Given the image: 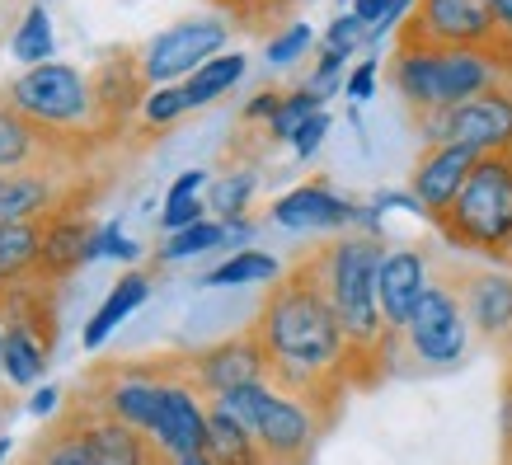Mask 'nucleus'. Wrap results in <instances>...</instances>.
<instances>
[{
    "instance_id": "40",
    "label": "nucleus",
    "mask_w": 512,
    "mask_h": 465,
    "mask_svg": "<svg viewBox=\"0 0 512 465\" xmlns=\"http://www.w3.org/2000/svg\"><path fill=\"white\" fill-rule=\"evenodd\" d=\"M278 104H282V90H259L254 94V99H249L245 104V123H259V118H273V113H278Z\"/></svg>"
},
{
    "instance_id": "49",
    "label": "nucleus",
    "mask_w": 512,
    "mask_h": 465,
    "mask_svg": "<svg viewBox=\"0 0 512 465\" xmlns=\"http://www.w3.org/2000/svg\"><path fill=\"white\" fill-rule=\"evenodd\" d=\"M508 465H512V456H508Z\"/></svg>"
},
{
    "instance_id": "26",
    "label": "nucleus",
    "mask_w": 512,
    "mask_h": 465,
    "mask_svg": "<svg viewBox=\"0 0 512 465\" xmlns=\"http://www.w3.org/2000/svg\"><path fill=\"white\" fill-rule=\"evenodd\" d=\"M245 71H249V62L240 57V52H221V57H212L202 71H193V76L184 80L188 109H207V104H217L221 94H231L235 85L245 80Z\"/></svg>"
},
{
    "instance_id": "11",
    "label": "nucleus",
    "mask_w": 512,
    "mask_h": 465,
    "mask_svg": "<svg viewBox=\"0 0 512 465\" xmlns=\"http://www.w3.org/2000/svg\"><path fill=\"white\" fill-rule=\"evenodd\" d=\"M160 395H165L160 367H104V372H94L85 404L151 437L160 419Z\"/></svg>"
},
{
    "instance_id": "29",
    "label": "nucleus",
    "mask_w": 512,
    "mask_h": 465,
    "mask_svg": "<svg viewBox=\"0 0 512 465\" xmlns=\"http://www.w3.org/2000/svg\"><path fill=\"white\" fill-rule=\"evenodd\" d=\"M212 249H226V221L207 217L198 226H188V231H174L165 235V245H160V264H184V259H198V254H212Z\"/></svg>"
},
{
    "instance_id": "25",
    "label": "nucleus",
    "mask_w": 512,
    "mask_h": 465,
    "mask_svg": "<svg viewBox=\"0 0 512 465\" xmlns=\"http://www.w3.org/2000/svg\"><path fill=\"white\" fill-rule=\"evenodd\" d=\"M43 259V221H5L0 226V273L5 282L33 278Z\"/></svg>"
},
{
    "instance_id": "44",
    "label": "nucleus",
    "mask_w": 512,
    "mask_h": 465,
    "mask_svg": "<svg viewBox=\"0 0 512 465\" xmlns=\"http://www.w3.org/2000/svg\"><path fill=\"white\" fill-rule=\"evenodd\" d=\"M494 15H498V29L512 38V0H494Z\"/></svg>"
},
{
    "instance_id": "33",
    "label": "nucleus",
    "mask_w": 512,
    "mask_h": 465,
    "mask_svg": "<svg viewBox=\"0 0 512 465\" xmlns=\"http://www.w3.org/2000/svg\"><path fill=\"white\" fill-rule=\"evenodd\" d=\"M311 43H315V33H311V24H287V29H278L273 38H268V47H264V57L273 66H292L296 57H306L311 52Z\"/></svg>"
},
{
    "instance_id": "15",
    "label": "nucleus",
    "mask_w": 512,
    "mask_h": 465,
    "mask_svg": "<svg viewBox=\"0 0 512 465\" xmlns=\"http://www.w3.org/2000/svg\"><path fill=\"white\" fill-rule=\"evenodd\" d=\"M433 287V273H428V254L423 249H386V259H381V273H376V301H381V320L386 329L400 339L404 325H409V315L414 306L423 301V292Z\"/></svg>"
},
{
    "instance_id": "43",
    "label": "nucleus",
    "mask_w": 512,
    "mask_h": 465,
    "mask_svg": "<svg viewBox=\"0 0 512 465\" xmlns=\"http://www.w3.org/2000/svg\"><path fill=\"white\" fill-rule=\"evenodd\" d=\"M57 404H62V390H57V386H43V390H33L29 414H33V419H52V414H57Z\"/></svg>"
},
{
    "instance_id": "7",
    "label": "nucleus",
    "mask_w": 512,
    "mask_h": 465,
    "mask_svg": "<svg viewBox=\"0 0 512 465\" xmlns=\"http://www.w3.org/2000/svg\"><path fill=\"white\" fill-rule=\"evenodd\" d=\"M395 47H466L489 52L512 80V38L498 29L494 0H419Z\"/></svg>"
},
{
    "instance_id": "18",
    "label": "nucleus",
    "mask_w": 512,
    "mask_h": 465,
    "mask_svg": "<svg viewBox=\"0 0 512 465\" xmlns=\"http://www.w3.org/2000/svg\"><path fill=\"white\" fill-rule=\"evenodd\" d=\"M90 240H94V226L85 221V207H76V202L57 207V212L43 221V259H38V278L62 282V278H71L76 268H85L90 264Z\"/></svg>"
},
{
    "instance_id": "46",
    "label": "nucleus",
    "mask_w": 512,
    "mask_h": 465,
    "mask_svg": "<svg viewBox=\"0 0 512 465\" xmlns=\"http://www.w3.org/2000/svg\"><path fill=\"white\" fill-rule=\"evenodd\" d=\"M0 381H5V320H0Z\"/></svg>"
},
{
    "instance_id": "22",
    "label": "nucleus",
    "mask_w": 512,
    "mask_h": 465,
    "mask_svg": "<svg viewBox=\"0 0 512 465\" xmlns=\"http://www.w3.org/2000/svg\"><path fill=\"white\" fill-rule=\"evenodd\" d=\"M47 362H52V339H43L38 329L19 325V320H5V381L19 390H33L43 381Z\"/></svg>"
},
{
    "instance_id": "5",
    "label": "nucleus",
    "mask_w": 512,
    "mask_h": 465,
    "mask_svg": "<svg viewBox=\"0 0 512 465\" xmlns=\"http://www.w3.org/2000/svg\"><path fill=\"white\" fill-rule=\"evenodd\" d=\"M5 99L29 123H38L52 137L71 141V146H85V137H104L99 104H94V80L80 66H66V62L29 66V71H19L5 85Z\"/></svg>"
},
{
    "instance_id": "39",
    "label": "nucleus",
    "mask_w": 512,
    "mask_h": 465,
    "mask_svg": "<svg viewBox=\"0 0 512 465\" xmlns=\"http://www.w3.org/2000/svg\"><path fill=\"white\" fill-rule=\"evenodd\" d=\"M325 137H329V113H315L311 123L301 127V132H296V137L287 141V146H292L296 160H311V155L320 151V146H325Z\"/></svg>"
},
{
    "instance_id": "32",
    "label": "nucleus",
    "mask_w": 512,
    "mask_h": 465,
    "mask_svg": "<svg viewBox=\"0 0 512 465\" xmlns=\"http://www.w3.org/2000/svg\"><path fill=\"white\" fill-rule=\"evenodd\" d=\"M184 113H188L184 85H156V90L146 94V104H141V123L146 127H170V123H179Z\"/></svg>"
},
{
    "instance_id": "10",
    "label": "nucleus",
    "mask_w": 512,
    "mask_h": 465,
    "mask_svg": "<svg viewBox=\"0 0 512 465\" xmlns=\"http://www.w3.org/2000/svg\"><path fill=\"white\" fill-rule=\"evenodd\" d=\"M400 339L409 343V353L419 357L423 367H456L470 348V315H466L461 292L433 282L423 292V301L414 306Z\"/></svg>"
},
{
    "instance_id": "2",
    "label": "nucleus",
    "mask_w": 512,
    "mask_h": 465,
    "mask_svg": "<svg viewBox=\"0 0 512 465\" xmlns=\"http://www.w3.org/2000/svg\"><path fill=\"white\" fill-rule=\"evenodd\" d=\"M315 268V278L325 287L329 306L339 315L343 334L353 343V367H357V386L376 381L381 362L395 348V334L381 320V301H376V273L386 259V245L372 231H353L320 245L315 254H306Z\"/></svg>"
},
{
    "instance_id": "47",
    "label": "nucleus",
    "mask_w": 512,
    "mask_h": 465,
    "mask_svg": "<svg viewBox=\"0 0 512 465\" xmlns=\"http://www.w3.org/2000/svg\"><path fill=\"white\" fill-rule=\"evenodd\" d=\"M508 400H512V343H508Z\"/></svg>"
},
{
    "instance_id": "21",
    "label": "nucleus",
    "mask_w": 512,
    "mask_h": 465,
    "mask_svg": "<svg viewBox=\"0 0 512 465\" xmlns=\"http://www.w3.org/2000/svg\"><path fill=\"white\" fill-rule=\"evenodd\" d=\"M461 301H466L470 329L508 348L512 343V278H503V273H475V278H466Z\"/></svg>"
},
{
    "instance_id": "38",
    "label": "nucleus",
    "mask_w": 512,
    "mask_h": 465,
    "mask_svg": "<svg viewBox=\"0 0 512 465\" xmlns=\"http://www.w3.org/2000/svg\"><path fill=\"white\" fill-rule=\"evenodd\" d=\"M376 71H381V62L376 57H367V62H357L348 76H343V94L353 99V104H367L376 94Z\"/></svg>"
},
{
    "instance_id": "19",
    "label": "nucleus",
    "mask_w": 512,
    "mask_h": 465,
    "mask_svg": "<svg viewBox=\"0 0 512 465\" xmlns=\"http://www.w3.org/2000/svg\"><path fill=\"white\" fill-rule=\"evenodd\" d=\"M66 193L52 170H0V226L5 221H47L66 207Z\"/></svg>"
},
{
    "instance_id": "17",
    "label": "nucleus",
    "mask_w": 512,
    "mask_h": 465,
    "mask_svg": "<svg viewBox=\"0 0 512 465\" xmlns=\"http://www.w3.org/2000/svg\"><path fill=\"white\" fill-rule=\"evenodd\" d=\"M76 151L80 146L52 137L38 123H29L0 94V170H52L57 160H66V155H76Z\"/></svg>"
},
{
    "instance_id": "4",
    "label": "nucleus",
    "mask_w": 512,
    "mask_h": 465,
    "mask_svg": "<svg viewBox=\"0 0 512 465\" xmlns=\"http://www.w3.org/2000/svg\"><path fill=\"white\" fill-rule=\"evenodd\" d=\"M212 404L226 409L235 423H245L254 433V442H259V451L268 456V465H306L329 423L325 409H315L311 400H296V395L278 390L273 381L226 390Z\"/></svg>"
},
{
    "instance_id": "13",
    "label": "nucleus",
    "mask_w": 512,
    "mask_h": 465,
    "mask_svg": "<svg viewBox=\"0 0 512 465\" xmlns=\"http://www.w3.org/2000/svg\"><path fill=\"white\" fill-rule=\"evenodd\" d=\"M160 376H165V395H160V419H156L151 442L170 461L193 456V451H207V395L188 381V372L179 362H165Z\"/></svg>"
},
{
    "instance_id": "20",
    "label": "nucleus",
    "mask_w": 512,
    "mask_h": 465,
    "mask_svg": "<svg viewBox=\"0 0 512 465\" xmlns=\"http://www.w3.org/2000/svg\"><path fill=\"white\" fill-rule=\"evenodd\" d=\"M90 80H94V104H99L104 137H109L113 127H123L127 113L141 109L146 94H151V85L141 76V62H132V57H109V62H99V71H94Z\"/></svg>"
},
{
    "instance_id": "36",
    "label": "nucleus",
    "mask_w": 512,
    "mask_h": 465,
    "mask_svg": "<svg viewBox=\"0 0 512 465\" xmlns=\"http://www.w3.org/2000/svg\"><path fill=\"white\" fill-rule=\"evenodd\" d=\"M198 221H207L202 193H193V198H165V212H160V231L165 235L188 231V226H198Z\"/></svg>"
},
{
    "instance_id": "12",
    "label": "nucleus",
    "mask_w": 512,
    "mask_h": 465,
    "mask_svg": "<svg viewBox=\"0 0 512 465\" xmlns=\"http://www.w3.org/2000/svg\"><path fill=\"white\" fill-rule=\"evenodd\" d=\"M179 367H184L188 381H193L207 400H217V395H226V390L268 381V357H264V343H259L254 329L231 334V339L212 343V348H198V353L184 357Z\"/></svg>"
},
{
    "instance_id": "6",
    "label": "nucleus",
    "mask_w": 512,
    "mask_h": 465,
    "mask_svg": "<svg viewBox=\"0 0 512 465\" xmlns=\"http://www.w3.org/2000/svg\"><path fill=\"white\" fill-rule=\"evenodd\" d=\"M437 231L461 249L512 259V155H480Z\"/></svg>"
},
{
    "instance_id": "42",
    "label": "nucleus",
    "mask_w": 512,
    "mask_h": 465,
    "mask_svg": "<svg viewBox=\"0 0 512 465\" xmlns=\"http://www.w3.org/2000/svg\"><path fill=\"white\" fill-rule=\"evenodd\" d=\"M353 15L367 24V33L381 29V19L390 15V0H353Z\"/></svg>"
},
{
    "instance_id": "14",
    "label": "nucleus",
    "mask_w": 512,
    "mask_h": 465,
    "mask_svg": "<svg viewBox=\"0 0 512 465\" xmlns=\"http://www.w3.org/2000/svg\"><path fill=\"white\" fill-rule=\"evenodd\" d=\"M480 165V155L470 146H428V151L414 160V174H409V193L419 202V212L428 221H442L451 212V202L461 198L470 170Z\"/></svg>"
},
{
    "instance_id": "8",
    "label": "nucleus",
    "mask_w": 512,
    "mask_h": 465,
    "mask_svg": "<svg viewBox=\"0 0 512 465\" xmlns=\"http://www.w3.org/2000/svg\"><path fill=\"white\" fill-rule=\"evenodd\" d=\"M423 146H470L475 155H512V90H484L447 113L419 118Z\"/></svg>"
},
{
    "instance_id": "34",
    "label": "nucleus",
    "mask_w": 512,
    "mask_h": 465,
    "mask_svg": "<svg viewBox=\"0 0 512 465\" xmlns=\"http://www.w3.org/2000/svg\"><path fill=\"white\" fill-rule=\"evenodd\" d=\"M221 15H235L245 29H259V24H268V19L287 15L292 5H301V0H212Z\"/></svg>"
},
{
    "instance_id": "41",
    "label": "nucleus",
    "mask_w": 512,
    "mask_h": 465,
    "mask_svg": "<svg viewBox=\"0 0 512 465\" xmlns=\"http://www.w3.org/2000/svg\"><path fill=\"white\" fill-rule=\"evenodd\" d=\"M202 188H212V174H207V170H184L170 184V193H165V198H193V193H202Z\"/></svg>"
},
{
    "instance_id": "23",
    "label": "nucleus",
    "mask_w": 512,
    "mask_h": 465,
    "mask_svg": "<svg viewBox=\"0 0 512 465\" xmlns=\"http://www.w3.org/2000/svg\"><path fill=\"white\" fill-rule=\"evenodd\" d=\"M146 296H151V278L146 273H123V278L109 287V296H104V306L90 315V325H85V334H80V343L90 348V353H99L104 348V339H109L113 329L123 325L127 315L137 306H146Z\"/></svg>"
},
{
    "instance_id": "30",
    "label": "nucleus",
    "mask_w": 512,
    "mask_h": 465,
    "mask_svg": "<svg viewBox=\"0 0 512 465\" xmlns=\"http://www.w3.org/2000/svg\"><path fill=\"white\" fill-rule=\"evenodd\" d=\"M254 184H259L254 170H231V174H221V179H212V188H207V212L217 221H245Z\"/></svg>"
},
{
    "instance_id": "35",
    "label": "nucleus",
    "mask_w": 512,
    "mask_h": 465,
    "mask_svg": "<svg viewBox=\"0 0 512 465\" xmlns=\"http://www.w3.org/2000/svg\"><path fill=\"white\" fill-rule=\"evenodd\" d=\"M94 259H123V264H132V259H141V245L137 240H127L123 226L113 221V226H99L90 240V264Z\"/></svg>"
},
{
    "instance_id": "24",
    "label": "nucleus",
    "mask_w": 512,
    "mask_h": 465,
    "mask_svg": "<svg viewBox=\"0 0 512 465\" xmlns=\"http://www.w3.org/2000/svg\"><path fill=\"white\" fill-rule=\"evenodd\" d=\"M207 456L217 465H268L254 433L245 423H235L226 409H217L212 400H207Z\"/></svg>"
},
{
    "instance_id": "28",
    "label": "nucleus",
    "mask_w": 512,
    "mask_h": 465,
    "mask_svg": "<svg viewBox=\"0 0 512 465\" xmlns=\"http://www.w3.org/2000/svg\"><path fill=\"white\" fill-rule=\"evenodd\" d=\"M10 52H15V62L24 66V71H29V66L52 62L57 38H52V15H47V5H29V10H24L15 38H10Z\"/></svg>"
},
{
    "instance_id": "31",
    "label": "nucleus",
    "mask_w": 512,
    "mask_h": 465,
    "mask_svg": "<svg viewBox=\"0 0 512 465\" xmlns=\"http://www.w3.org/2000/svg\"><path fill=\"white\" fill-rule=\"evenodd\" d=\"M315 113H325V94H320V90H311V85H301V90L282 94L278 113L268 118V137H273V141H292L296 132H301V127L311 123Z\"/></svg>"
},
{
    "instance_id": "48",
    "label": "nucleus",
    "mask_w": 512,
    "mask_h": 465,
    "mask_svg": "<svg viewBox=\"0 0 512 465\" xmlns=\"http://www.w3.org/2000/svg\"><path fill=\"white\" fill-rule=\"evenodd\" d=\"M5 287H10V282H5V273H0V292H5Z\"/></svg>"
},
{
    "instance_id": "16",
    "label": "nucleus",
    "mask_w": 512,
    "mask_h": 465,
    "mask_svg": "<svg viewBox=\"0 0 512 465\" xmlns=\"http://www.w3.org/2000/svg\"><path fill=\"white\" fill-rule=\"evenodd\" d=\"M273 226H282V231H348V226H357L362 221V207H353L348 198H339L334 188L325 184H301L292 188V193H282L278 202H273Z\"/></svg>"
},
{
    "instance_id": "45",
    "label": "nucleus",
    "mask_w": 512,
    "mask_h": 465,
    "mask_svg": "<svg viewBox=\"0 0 512 465\" xmlns=\"http://www.w3.org/2000/svg\"><path fill=\"white\" fill-rule=\"evenodd\" d=\"M170 465H217L207 451H193V456H179V461H170Z\"/></svg>"
},
{
    "instance_id": "37",
    "label": "nucleus",
    "mask_w": 512,
    "mask_h": 465,
    "mask_svg": "<svg viewBox=\"0 0 512 465\" xmlns=\"http://www.w3.org/2000/svg\"><path fill=\"white\" fill-rule=\"evenodd\" d=\"M362 43H367V24H362L353 10H348V15H339L325 29V47H334V52H343V57H353Z\"/></svg>"
},
{
    "instance_id": "3",
    "label": "nucleus",
    "mask_w": 512,
    "mask_h": 465,
    "mask_svg": "<svg viewBox=\"0 0 512 465\" xmlns=\"http://www.w3.org/2000/svg\"><path fill=\"white\" fill-rule=\"evenodd\" d=\"M508 71L489 52H466V47H395L390 57V85L414 118L447 113L484 90H498Z\"/></svg>"
},
{
    "instance_id": "1",
    "label": "nucleus",
    "mask_w": 512,
    "mask_h": 465,
    "mask_svg": "<svg viewBox=\"0 0 512 465\" xmlns=\"http://www.w3.org/2000/svg\"><path fill=\"white\" fill-rule=\"evenodd\" d=\"M249 329L264 343L268 381L296 400H311L334 419L339 395L357 386V367L353 343L343 334L311 259H301L292 273H282L268 287V301L259 306V320Z\"/></svg>"
},
{
    "instance_id": "27",
    "label": "nucleus",
    "mask_w": 512,
    "mask_h": 465,
    "mask_svg": "<svg viewBox=\"0 0 512 465\" xmlns=\"http://www.w3.org/2000/svg\"><path fill=\"white\" fill-rule=\"evenodd\" d=\"M282 278V264L264 249H235L231 259H221L202 287H249V282H278Z\"/></svg>"
},
{
    "instance_id": "9",
    "label": "nucleus",
    "mask_w": 512,
    "mask_h": 465,
    "mask_svg": "<svg viewBox=\"0 0 512 465\" xmlns=\"http://www.w3.org/2000/svg\"><path fill=\"white\" fill-rule=\"evenodd\" d=\"M226 43H231V24L226 19H179V24H170L165 33H156L151 43L141 47L137 57L141 76H146L151 90L156 85H179L193 71H202L212 57H221Z\"/></svg>"
}]
</instances>
